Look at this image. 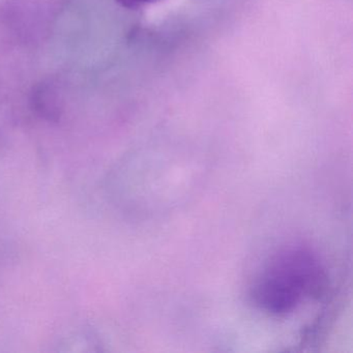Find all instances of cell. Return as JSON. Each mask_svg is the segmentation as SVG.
Instances as JSON below:
<instances>
[{"label":"cell","instance_id":"cell-1","mask_svg":"<svg viewBox=\"0 0 353 353\" xmlns=\"http://www.w3.org/2000/svg\"><path fill=\"white\" fill-rule=\"evenodd\" d=\"M326 272L318 256L303 245L274 254L256 276L250 291L258 309L272 316L293 313L305 299L321 294Z\"/></svg>","mask_w":353,"mask_h":353}]
</instances>
